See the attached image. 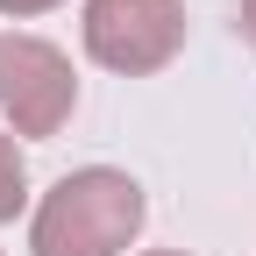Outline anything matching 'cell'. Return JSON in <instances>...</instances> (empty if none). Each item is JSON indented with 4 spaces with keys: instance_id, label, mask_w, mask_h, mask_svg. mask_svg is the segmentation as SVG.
<instances>
[{
    "instance_id": "cell-1",
    "label": "cell",
    "mask_w": 256,
    "mask_h": 256,
    "mask_svg": "<svg viewBox=\"0 0 256 256\" xmlns=\"http://www.w3.org/2000/svg\"><path fill=\"white\" fill-rule=\"evenodd\" d=\"M142 185L128 171H72L43 192L36 220H28V249L36 256H121L142 235Z\"/></svg>"
},
{
    "instance_id": "cell-2",
    "label": "cell",
    "mask_w": 256,
    "mask_h": 256,
    "mask_svg": "<svg viewBox=\"0 0 256 256\" xmlns=\"http://www.w3.org/2000/svg\"><path fill=\"white\" fill-rule=\"evenodd\" d=\"M185 43V0H86V50L107 72H164Z\"/></svg>"
},
{
    "instance_id": "cell-3",
    "label": "cell",
    "mask_w": 256,
    "mask_h": 256,
    "mask_svg": "<svg viewBox=\"0 0 256 256\" xmlns=\"http://www.w3.org/2000/svg\"><path fill=\"white\" fill-rule=\"evenodd\" d=\"M0 107H8L14 136H57L78 107V78L64 50L43 36H8L0 43Z\"/></svg>"
},
{
    "instance_id": "cell-4",
    "label": "cell",
    "mask_w": 256,
    "mask_h": 256,
    "mask_svg": "<svg viewBox=\"0 0 256 256\" xmlns=\"http://www.w3.org/2000/svg\"><path fill=\"white\" fill-rule=\"evenodd\" d=\"M22 200H28V164H22L14 136H0V220H14Z\"/></svg>"
},
{
    "instance_id": "cell-5",
    "label": "cell",
    "mask_w": 256,
    "mask_h": 256,
    "mask_svg": "<svg viewBox=\"0 0 256 256\" xmlns=\"http://www.w3.org/2000/svg\"><path fill=\"white\" fill-rule=\"evenodd\" d=\"M43 8H57V0H0V14H43Z\"/></svg>"
},
{
    "instance_id": "cell-6",
    "label": "cell",
    "mask_w": 256,
    "mask_h": 256,
    "mask_svg": "<svg viewBox=\"0 0 256 256\" xmlns=\"http://www.w3.org/2000/svg\"><path fill=\"white\" fill-rule=\"evenodd\" d=\"M242 36L256 43V0H242Z\"/></svg>"
},
{
    "instance_id": "cell-7",
    "label": "cell",
    "mask_w": 256,
    "mask_h": 256,
    "mask_svg": "<svg viewBox=\"0 0 256 256\" xmlns=\"http://www.w3.org/2000/svg\"><path fill=\"white\" fill-rule=\"evenodd\" d=\"M150 256H178V249H150Z\"/></svg>"
}]
</instances>
